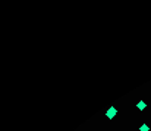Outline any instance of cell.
<instances>
[{
  "mask_svg": "<svg viewBox=\"0 0 151 131\" xmlns=\"http://www.w3.org/2000/svg\"><path fill=\"white\" fill-rule=\"evenodd\" d=\"M137 108H138V109H139V111H144V109H145V108H147V103H145V102H144V101H139V102H138V103H137Z\"/></svg>",
  "mask_w": 151,
  "mask_h": 131,
  "instance_id": "cell-2",
  "label": "cell"
},
{
  "mask_svg": "<svg viewBox=\"0 0 151 131\" xmlns=\"http://www.w3.org/2000/svg\"><path fill=\"white\" fill-rule=\"evenodd\" d=\"M116 114H117V109L115 108V106H110L107 111H106V117L109 118V120H111V118H115L116 117Z\"/></svg>",
  "mask_w": 151,
  "mask_h": 131,
  "instance_id": "cell-1",
  "label": "cell"
},
{
  "mask_svg": "<svg viewBox=\"0 0 151 131\" xmlns=\"http://www.w3.org/2000/svg\"><path fill=\"white\" fill-rule=\"evenodd\" d=\"M139 131H150V127H148L147 124H142V125L139 127Z\"/></svg>",
  "mask_w": 151,
  "mask_h": 131,
  "instance_id": "cell-3",
  "label": "cell"
}]
</instances>
